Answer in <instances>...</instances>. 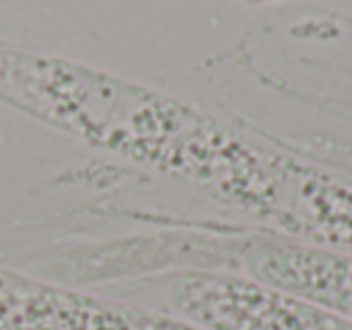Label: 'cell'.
<instances>
[{"label": "cell", "instance_id": "6da1fadb", "mask_svg": "<svg viewBox=\"0 0 352 330\" xmlns=\"http://www.w3.org/2000/svg\"><path fill=\"white\" fill-rule=\"evenodd\" d=\"M249 3H258L261 6V3H273V0H249Z\"/></svg>", "mask_w": 352, "mask_h": 330}]
</instances>
